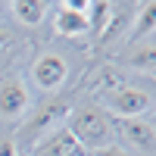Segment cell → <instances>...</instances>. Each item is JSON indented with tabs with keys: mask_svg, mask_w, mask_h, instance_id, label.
Segmentation results:
<instances>
[{
	"mask_svg": "<svg viewBox=\"0 0 156 156\" xmlns=\"http://www.w3.org/2000/svg\"><path fill=\"white\" fill-rule=\"evenodd\" d=\"M153 109V97L150 90L144 87H134V84H122L115 90H106L103 94V112H112L119 119H140Z\"/></svg>",
	"mask_w": 156,
	"mask_h": 156,
	"instance_id": "cell-2",
	"label": "cell"
},
{
	"mask_svg": "<svg viewBox=\"0 0 156 156\" xmlns=\"http://www.w3.org/2000/svg\"><path fill=\"white\" fill-rule=\"evenodd\" d=\"M28 109H31L28 84H25L19 75L3 78V81H0V119L3 122H19Z\"/></svg>",
	"mask_w": 156,
	"mask_h": 156,
	"instance_id": "cell-4",
	"label": "cell"
},
{
	"mask_svg": "<svg viewBox=\"0 0 156 156\" xmlns=\"http://www.w3.org/2000/svg\"><path fill=\"white\" fill-rule=\"evenodd\" d=\"M6 44H9V31H6V28H0V50H3Z\"/></svg>",
	"mask_w": 156,
	"mask_h": 156,
	"instance_id": "cell-16",
	"label": "cell"
},
{
	"mask_svg": "<svg viewBox=\"0 0 156 156\" xmlns=\"http://www.w3.org/2000/svg\"><path fill=\"white\" fill-rule=\"evenodd\" d=\"M0 156H19V147L12 137H0Z\"/></svg>",
	"mask_w": 156,
	"mask_h": 156,
	"instance_id": "cell-14",
	"label": "cell"
},
{
	"mask_svg": "<svg viewBox=\"0 0 156 156\" xmlns=\"http://www.w3.org/2000/svg\"><path fill=\"white\" fill-rule=\"evenodd\" d=\"M69 109H72V103H69L66 97L47 100L44 106L34 112V119H28V125H25V137H31V140H37V144H41L47 134L56 131V125L69 115Z\"/></svg>",
	"mask_w": 156,
	"mask_h": 156,
	"instance_id": "cell-5",
	"label": "cell"
},
{
	"mask_svg": "<svg viewBox=\"0 0 156 156\" xmlns=\"http://www.w3.org/2000/svg\"><path fill=\"white\" fill-rule=\"evenodd\" d=\"M34 156H87V153H84L81 144L69 134V128L62 125V128H56L53 134H47L41 144L34 147Z\"/></svg>",
	"mask_w": 156,
	"mask_h": 156,
	"instance_id": "cell-7",
	"label": "cell"
},
{
	"mask_svg": "<svg viewBox=\"0 0 156 156\" xmlns=\"http://www.w3.org/2000/svg\"><path fill=\"white\" fill-rule=\"evenodd\" d=\"M66 128L69 134L81 144V150H103L112 144V122L109 115L103 112V106L97 103H81V106H72L66 115Z\"/></svg>",
	"mask_w": 156,
	"mask_h": 156,
	"instance_id": "cell-1",
	"label": "cell"
},
{
	"mask_svg": "<svg viewBox=\"0 0 156 156\" xmlns=\"http://www.w3.org/2000/svg\"><path fill=\"white\" fill-rule=\"evenodd\" d=\"M9 9H12V16L22 25H41L47 9H50V3H44V0H12Z\"/></svg>",
	"mask_w": 156,
	"mask_h": 156,
	"instance_id": "cell-12",
	"label": "cell"
},
{
	"mask_svg": "<svg viewBox=\"0 0 156 156\" xmlns=\"http://www.w3.org/2000/svg\"><path fill=\"white\" fill-rule=\"evenodd\" d=\"M97 156H128V150H122V147H115V144H109V147H103V150H97Z\"/></svg>",
	"mask_w": 156,
	"mask_h": 156,
	"instance_id": "cell-15",
	"label": "cell"
},
{
	"mask_svg": "<svg viewBox=\"0 0 156 156\" xmlns=\"http://www.w3.org/2000/svg\"><path fill=\"white\" fill-rule=\"evenodd\" d=\"M153 37H147V41H137L131 50L125 53V66L128 69H134V72H144L150 75L153 72V62H156V53H153Z\"/></svg>",
	"mask_w": 156,
	"mask_h": 156,
	"instance_id": "cell-10",
	"label": "cell"
},
{
	"mask_svg": "<svg viewBox=\"0 0 156 156\" xmlns=\"http://www.w3.org/2000/svg\"><path fill=\"white\" fill-rule=\"evenodd\" d=\"M125 84V75L119 72V69H103L100 72V78H97V87H100V94H106V90H115V87H122Z\"/></svg>",
	"mask_w": 156,
	"mask_h": 156,
	"instance_id": "cell-13",
	"label": "cell"
},
{
	"mask_svg": "<svg viewBox=\"0 0 156 156\" xmlns=\"http://www.w3.org/2000/svg\"><path fill=\"white\" fill-rule=\"evenodd\" d=\"M153 28H156V0H144V3H137L134 9V28L128 31V41H147L153 37Z\"/></svg>",
	"mask_w": 156,
	"mask_h": 156,
	"instance_id": "cell-9",
	"label": "cell"
},
{
	"mask_svg": "<svg viewBox=\"0 0 156 156\" xmlns=\"http://www.w3.org/2000/svg\"><path fill=\"white\" fill-rule=\"evenodd\" d=\"M87 0H62L53 16V28L59 37H81L87 34V16H84Z\"/></svg>",
	"mask_w": 156,
	"mask_h": 156,
	"instance_id": "cell-6",
	"label": "cell"
},
{
	"mask_svg": "<svg viewBox=\"0 0 156 156\" xmlns=\"http://www.w3.org/2000/svg\"><path fill=\"white\" fill-rule=\"evenodd\" d=\"M122 137L140 153H153V140L156 131L147 119H122Z\"/></svg>",
	"mask_w": 156,
	"mask_h": 156,
	"instance_id": "cell-8",
	"label": "cell"
},
{
	"mask_svg": "<svg viewBox=\"0 0 156 156\" xmlns=\"http://www.w3.org/2000/svg\"><path fill=\"white\" fill-rule=\"evenodd\" d=\"M69 78V62L62 53H53V50H44L37 53L31 62V81L37 90H47V94H56V90L66 84Z\"/></svg>",
	"mask_w": 156,
	"mask_h": 156,
	"instance_id": "cell-3",
	"label": "cell"
},
{
	"mask_svg": "<svg viewBox=\"0 0 156 156\" xmlns=\"http://www.w3.org/2000/svg\"><path fill=\"white\" fill-rule=\"evenodd\" d=\"M84 16H87V31L100 41L106 25H109V19H112V3H106V0H87Z\"/></svg>",
	"mask_w": 156,
	"mask_h": 156,
	"instance_id": "cell-11",
	"label": "cell"
}]
</instances>
